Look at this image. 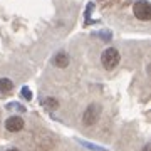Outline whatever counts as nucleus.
Instances as JSON below:
<instances>
[{"label":"nucleus","mask_w":151,"mask_h":151,"mask_svg":"<svg viewBox=\"0 0 151 151\" xmlns=\"http://www.w3.org/2000/svg\"><path fill=\"white\" fill-rule=\"evenodd\" d=\"M133 12H134L136 19H139L143 22H148L151 19V7L148 0H138L133 5Z\"/></svg>","instance_id":"obj_2"},{"label":"nucleus","mask_w":151,"mask_h":151,"mask_svg":"<svg viewBox=\"0 0 151 151\" xmlns=\"http://www.w3.org/2000/svg\"><path fill=\"white\" fill-rule=\"evenodd\" d=\"M14 89V82L9 77H0V92H10Z\"/></svg>","instance_id":"obj_6"},{"label":"nucleus","mask_w":151,"mask_h":151,"mask_svg":"<svg viewBox=\"0 0 151 151\" xmlns=\"http://www.w3.org/2000/svg\"><path fill=\"white\" fill-rule=\"evenodd\" d=\"M119 60H121V54H119L118 49H114V47L106 49L101 54V64H103L104 69H108V70L114 69L119 64Z\"/></svg>","instance_id":"obj_1"},{"label":"nucleus","mask_w":151,"mask_h":151,"mask_svg":"<svg viewBox=\"0 0 151 151\" xmlns=\"http://www.w3.org/2000/svg\"><path fill=\"white\" fill-rule=\"evenodd\" d=\"M54 65L55 67H59V69H64L69 65V55L65 54V52H57L54 57Z\"/></svg>","instance_id":"obj_5"},{"label":"nucleus","mask_w":151,"mask_h":151,"mask_svg":"<svg viewBox=\"0 0 151 151\" xmlns=\"http://www.w3.org/2000/svg\"><path fill=\"white\" fill-rule=\"evenodd\" d=\"M22 96H24V99L30 101V99H32V92H30V89H29V87H22Z\"/></svg>","instance_id":"obj_8"},{"label":"nucleus","mask_w":151,"mask_h":151,"mask_svg":"<svg viewBox=\"0 0 151 151\" xmlns=\"http://www.w3.org/2000/svg\"><path fill=\"white\" fill-rule=\"evenodd\" d=\"M143 151H150V145H146L145 148H143Z\"/></svg>","instance_id":"obj_9"},{"label":"nucleus","mask_w":151,"mask_h":151,"mask_svg":"<svg viewBox=\"0 0 151 151\" xmlns=\"http://www.w3.org/2000/svg\"><path fill=\"white\" fill-rule=\"evenodd\" d=\"M42 104H47L50 109H55L59 104H57V101L55 99H50V97H47V99H42Z\"/></svg>","instance_id":"obj_7"},{"label":"nucleus","mask_w":151,"mask_h":151,"mask_svg":"<svg viewBox=\"0 0 151 151\" xmlns=\"http://www.w3.org/2000/svg\"><path fill=\"white\" fill-rule=\"evenodd\" d=\"M99 113H101V108L97 104H91L84 111V114H82V123L86 124V126H92L97 121V118H99Z\"/></svg>","instance_id":"obj_3"},{"label":"nucleus","mask_w":151,"mask_h":151,"mask_svg":"<svg viewBox=\"0 0 151 151\" xmlns=\"http://www.w3.org/2000/svg\"><path fill=\"white\" fill-rule=\"evenodd\" d=\"M7 151H19L17 148H10V150H7Z\"/></svg>","instance_id":"obj_10"},{"label":"nucleus","mask_w":151,"mask_h":151,"mask_svg":"<svg viewBox=\"0 0 151 151\" xmlns=\"http://www.w3.org/2000/svg\"><path fill=\"white\" fill-rule=\"evenodd\" d=\"M24 128V119L20 116H10V118L5 121V129L10 131V133H17Z\"/></svg>","instance_id":"obj_4"}]
</instances>
